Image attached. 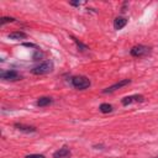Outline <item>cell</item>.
<instances>
[{"label": "cell", "mask_w": 158, "mask_h": 158, "mask_svg": "<svg viewBox=\"0 0 158 158\" xmlns=\"http://www.w3.org/2000/svg\"><path fill=\"white\" fill-rule=\"evenodd\" d=\"M70 84L73 85V88L78 90H84V89H88L91 83L89 78H86L85 75H75L70 78Z\"/></svg>", "instance_id": "cell-1"}, {"label": "cell", "mask_w": 158, "mask_h": 158, "mask_svg": "<svg viewBox=\"0 0 158 158\" xmlns=\"http://www.w3.org/2000/svg\"><path fill=\"white\" fill-rule=\"evenodd\" d=\"M53 70V62L52 60H44L42 63H40L38 65L33 67V69L31 70L35 75H43V74H48Z\"/></svg>", "instance_id": "cell-2"}, {"label": "cell", "mask_w": 158, "mask_h": 158, "mask_svg": "<svg viewBox=\"0 0 158 158\" xmlns=\"http://www.w3.org/2000/svg\"><path fill=\"white\" fill-rule=\"evenodd\" d=\"M130 53L132 57H144L147 54L151 53V48L147 47V46H143V44H136L133 46L131 49H130Z\"/></svg>", "instance_id": "cell-3"}, {"label": "cell", "mask_w": 158, "mask_h": 158, "mask_svg": "<svg viewBox=\"0 0 158 158\" xmlns=\"http://www.w3.org/2000/svg\"><path fill=\"white\" fill-rule=\"evenodd\" d=\"M0 78L4 79V80H10V81H16V80H20L21 79V75L19 72L16 70H1L0 72Z\"/></svg>", "instance_id": "cell-4"}, {"label": "cell", "mask_w": 158, "mask_h": 158, "mask_svg": "<svg viewBox=\"0 0 158 158\" xmlns=\"http://www.w3.org/2000/svg\"><path fill=\"white\" fill-rule=\"evenodd\" d=\"M130 83H131V80H130V79H122V80H120V81H117V83L112 84L111 86H107V88H105V89L102 90V93H104V94L114 93V91H116L117 89H121L122 86H125V85H128Z\"/></svg>", "instance_id": "cell-5"}, {"label": "cell", "mask_w": 158, "mask_h": 158, "mask_svg": "<svg viewBox=\"0 0 158 158\" xmlns=\"http://www.w3.org/2000/svg\"><path fill=\"white\" fill-rule=\"evenodd\" d=\"M144 101V96L141 95V94H135V95H130V96H126L121 100L122 105L123 106H127V105H131L133 102H142Z\"/></svg>", "instance_id": "cell-6"}, {"label": "cell", "mask_w": 158, "mask_h": 158, "mask_svg": "<svg viewBox=\"0 0 158 158\" xmlns=\"http://www.w3.org/2000/svg\"><path fill=\"white\" fill-rule=\"evenodd\" d=\"M70 157V149L67 146H63L62 148L57 149L53 153V158H69Z\"/></svg>", "instance_id": "cell-7"}, {"label": "cell", "mask_w": 158, "mask_h": 158, "mask_svg": "<svg viewBox=\"0 0 158 158\" xmlns=\"http://www.w3.org/2000/svg\"><path fill=\"white\" fill-rule=\"evenodd\" d=\"M14 127L21 132H25V133H32V132H36V127L35 126H28V125H23V123H15Z\"/></svg>", "instance_id": "cell-8"}, {"label": "cell", "mask_w": 158, "mask_h": 158, "mask_svg": "<svg viewBox=\"0 0 158 158\" xmlns=\"http://www.w3.org/2000/svg\"><path fill=\"white\" fill-rule=\"evenodd\" d=\"M127 25V19L122 17V16H117L114 20V28L115 30H121Z\"/></svg>", "instance_id": "cell-9"}, {"label": "cell", "mask_w": 158, "mask_h": 158, "mask_svg": "<svg viewBox=\"0 0 158 158\" xmlns=\"http://www.w3.org/2000/svg\"><path fill=\"white\" fill-rule=\"evenodd\" d=\"M10 40H14V41H17V40H23V38H26L27 37V35L25 33V32H22V31H15V32H11V33H9V36H7Z\"/></svg>", "instance_id": "cell-10"}, {"label": "cell", "mask_w": 158, "mask_h": 158, "mask_svg": "<svg viewBox=\"0 0 158 158\" xmlns=\"http://www.w3.org/2000/svg\"><path fill=\"white\" fill-rule=\"evenodd\" d=\"M52 102H53V100H52L51 98H48V96H42V98H40V99L36 101V105L40 106V107H44V106L51 105Z\"/></svg>", "instance_id": "cell-11"}, {"label": "cell", "mask_w": 158, "mask_h": 158, "mask_svg": "<svg viewBox=\"0 0 158 158\" xmlns=\"http://www.w3.org/2000/svg\"><path fill=\"white\" fill-rule=\"evenodd\" d=\"M99 110H100L102 114H109V112H111L114 109H112V105H110V104H107V102H104V104H101V105L99 106Z\"/></svg>", "instance_id": "cell-12"}, {"label": "cell", "mask_w": 158, "mask_h": 158, "mask_svg": "<svg viewBox=\"0 0 158 158\" xmlns=\"http://www.w3.org/2000/svg\"><path fill=\"white\" fill-rule=\"evenodd\" d=\"M15 21V19L14 17H9V16H2L1 19H0V25L2 26V25H5V23H9V22H14Z\"/></svg>", "instance_id": "cell-13"}, {"label": "cell", "mask_w": 158, "mask_h": 158, "mask_svg": "<svg viewBox=\"0 0 158 158\" xmlns=\"http://www.w3.org/2000/svg\"><path fill=\"white\" fill-rule=\"evenodd\" d=\"M72 38L74 40V42H75V44H77V47H78V48L80 49V51H86V49H88V47H86L85 44H83L81 42H79V41H78L77 38H74V37H72Z\"/></svg>", "instance_id": "cell-14"}, {"label": "cell", "mask_w": 158, "mask_h": 158, "mask_svg": "<svg viewBox=\"0 0 158 158\" xmlns=\"http://www.w3.org/2000/svg\"><path fill=\"white\" fill-rule=\"evenodd\" d=\"M25 158H46L43 154H28Z\"/></svg>", "instance_id": "cell-15"}, {"label": "cell", "mask_w": 158, "mask_h": 158, "mask_svg": "<svg viewBox=\"0 0 158 158\" xmlns=\"http://www.w3.org/2000/svg\"><path fill=\"white\" fill-rule=\"evenodd\" d=\"M70 5H73V6H79V5H80V2H73V1H72V2H70Z\"/></svg>", "instance_id": "cell-16"}, {"label": "cell", "mask_w": 158, "mask_h": 158, "mask_svg": "<svg viewBox=\"0 0 158 158\" xmlns=\"http://www.w3.org/2000/svg\"><path fill=\"white\" fill-rule=\"evenodd\" d=\"M154 158H158V157H154Z\"/></svg>", "instance_id": "cell-17"}]
</instances>
